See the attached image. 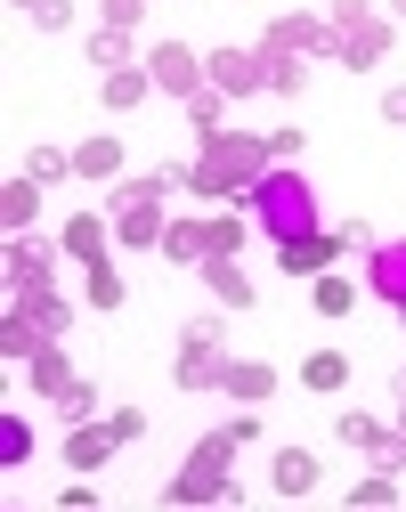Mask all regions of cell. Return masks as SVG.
I'll list each match as a JSON object with an SVG mask.
<instances>
[{
  "mask_svg": "<svg viewBox=\"0 0 406 512\" xmlns=\"http://www.w3.org/2000/svg\"><path fill=\"white\" fill-rule=\"evenodd\" d=\"M203 66H212V90H228V98L268 90V57H260V49H212Z\"/></svg>",
  "mask_w": 406,
  "mask_h": 512,
  "instance_id": "cell-7",
  "label": "cell"
},
{
  "mask_svg": "<svg viewBox=\"0 0 406 512\" xmlns=\"http://www.w3.org/2000/svg\"><path fill=\"white\" fill-rule=\"evenodd\" d=\"M163 252H171V261H203V220H171L163 228Z\"/></svg>",
  "mask_w": 406,
  "mask_h": 512,
  "instance_id": "cell-30",
  "label": "cell"
},
{
  "mask_svg": "<svg viewBox=\"0 0 406 512\" xmlns=\"http://www.w3.org/2000/svg\"><path fill=\"white\" fill-rule=\"evenodd\" d=\"M98 98H106L114 114H130V106H147V98H155V74H147V66H114V74L98 82Z\"/></svg>",
  "mask_w": 406,
  "mask_h": 512,
  "instance_id": "cell-15",
  "label": "cell"
},
{
  "mask_svg": "<svg viewBox=\"0 0 406 512\" xmlns=\"http://www.w3.org/2000/svg\"><path fill=\"white\" fill-rule=\"evenodd\" d=\"M366 293L390 301V309H406V236L374 244V261H366Z\"/></svg>",
  "mask_w": 406,
  "mask_h": 512,
  "instance_id": "cell-9",
  "label": "cell"
},
{
  "mask_svg": "<svg viewBox=\"0 0 406 512\" xmlns=\"http://www.w3.org/2000/svg\"><path fill=\"white\" fill-rule=\"evenodd\" d=\"M268 41L309 49V57H333V25H317V17H277V25H268Z\"/></svg>",
  "mask_w": 406,
  "mask_h": 512,
  "instance_id": "cell-16",
  "label": "cell"
},
{
  "mask_svg": "<svg viewBox=\"0 0 406 512\" xmlns=\"http://www.w3.org/2000/svg\"><path fill=\"white\" fill-rule=\"evenodd\" d=\"M398 431H406V382H398Z\"/></svg>",
  "mask_w": 406,
  "mask_h": 512,
  "instance_id": "cell-44",
  "label": "cell"
},
{
  "mask_svg": "<svg viewBox=\"0 0 406 512\" xmlns=\"http://www.w3.org/2000/svg\"><path fill=\"white\" fill-rule=\"evenodd\" d=\"M333 431H342V447H374V439H382V423H374V415H358V407L333 415Z\"/></svg>",
  "mask_w": 406,
  "mask_h": 512,
  "instance_id": "cell-34",
  "label": "cell"
},
{
  "mask_svg": "<svg viewBox=\"0 0 406 512\" xmlns=\"http://www.w3.org/2000/svg\"><path fill=\"white\" fill-rule=\"evenodd\" d=\"M301 155V131H293V122H285V131H268V163H293Z\"/></svg>",
  "mask_w": 406,
  "mask_h": 512,
  "instance_id": "cell-39",
  "label": "cell"
},
{
  "mask_svg": "<svg viewBox=\"0 0 406 512\" xmlns=\"http://www.w3.org/2000/svg\"><path fill=\"white\" fill-rule=\"evenodd\" d=\"M57 504H65V512H82V504H98V488H90V472H82V480H65V496H57Z\"/></svg>",
  "mask_w": 406,
  "mask_h": 512,
  "instance_id": "cell-41",
  "label": "cell"
},
{
  "mask_svg": "<svg viewBox=\"0 0 406 512\" xmlns=\"http://www.w3.org/2000/svg\"><path fill=\"white\" fill-rule=\"evenodd\" d=\"M74 171L82 179H122V139H82L74 147Z\"/></svg>",
  "mask_w": 406,
  "mask_h": 512,
  "instance_id": "cell-26",
  "label": "cell"
},
{
  "mask_svg": "<svg viewBox=\"0 0 406 512\" xmlns=\"http://www.w3.org/2000/svg\"><path fill=\"white\" fill-rule=\"evenodd\" d=\"M147 0H98V25H139Z\"/></svg>",
  "mask_w": 406,
  "mask_h": 512,
  "instance_id": "cell-38",
  "label": "cell"
},
{
  "mask_svg": "<svg viewBox=\"0 0 406 512\" xmlns=\"http://www.w3.org/2000/svg\"><path fill=\"white\" fill-rule=\"evenodd\" d=\"M65 252H74L82 269L106 261V220H98V212H74V220H65Z\"/></svg>",
  "mask_w": 406,
  "mask_h": 512,
  "instance_id": "cell-22",
  "label": "cell"
},
{
  "mask_svg": "<svg viewBox=\"0 0 406 512\" xmlns=\"http://www.w3.org/2000/svg\"><path fill=\"white\" fill-rule=\"evenodd\" d=\"M228 464H236V431L195 439V456L179 464V480H171L163 496H171V504H236V480H228Z\"/></svg>",
  "mask_w": 406,
  "mask_h": 512,
  "instance_id": "cell-3",
  "label": "cell"
},
{
  "mask_svg": "<svg viewBox=\"0 0 406 512\" xmlns=\"http://www.w3.org/2000/svg\"><path fill=\"white\" fill-rule=\"evenodd\" d=\"M244 228H252V220L212 212V220H203V261H236V252H244Z\"/></svg>",
  "mask_w": 406,
  "mask_h": 512,
  "instance_id": "cell-21",
  "label": "cell"
},
{
  "mask_svg": "<svg viewBox=\"0 0 406 512\" xmlns=\"http://www.w3.org/2000/svg\"><path fill=\"white\" fill-rule=\"evenodd\" d=\"M228 350H220V317H195L179 326V391H220Z\"/></svg>",
  "mask_w": 406,
  "mask_h": 512,
  "instance_id": "cell-5",
  "label": "cell"
},
{
  "mask_svg": "<svg viewBox=\"0 0 406 512\" xmlns=\"http://www.w3.org/2000/svg\"><path fill=\"white\" fill-rule=\"evenodd\" d=\"M33 212H41V179L25 171V179L0 187V220H9V236H25V228H33Z\"/></svg>",
  "mask_w": 406,
  "mask_h": 512,
  "instance_id": "cell-17",
  "label": "cell"
},
{
  "mask_svg": "<svg viewBox=\"0 0 406 512\" xmlns=\"http://www.w3.org/2000/svg\"><path fill=\"white\" fill-rule=\"evenodd\" d=\"M382 122H406V90H382Z\"/></svg>",
  "mask_w": 406,
  "mask_h": 512,
  "instance_id": "cell-43",
  "label": "cell"
},
{
  "mask_svg": "<svg viewBox=\"0 0 406 512\" xmlns=\"http://www.w3.org/2000/svg\"><path fill=\"white\" fill-rule=\"evenodd\" d=\"M163 228H171V220H163V196H155V204H122L114 244H122V252H147V244H163Z\"/></svg>",
  "mask_w": 406,
  "mask_h": 512,
  "instance_id": "cell-10",
  "label": "cell"
},
{
  "mask_svg": "<svg viewBox=\"0 0 406 512\" xmlns=\"http://www.w3.org/2000/svg\"><path fill=\"white\" fill-rule=\"evenodd\" d=\"M220 391H228V399H244V407H260L268 391H277V366H268V358H228Z\"/></svg>",
  "mask_w": 406,
  "mask_h": 512,
  "instance_id": "cell-11",
  "label": "cell"
},
{
  "mask_svg": "<svg viewBox=\"0 0 406 512\" xmlns=\"http://www.w3.org/2000/svg\"><path fill=\"white\" fill-rule=\"evenodd\" d=\"M41 342H57V334H41L25 309H9V317H0V358H33Z\"/></svg>",
  "mask_w": 406,
  "mask_h": 512,
  "instance_id": "cell-25",
  "label": "cell"
},
{
  "mask_svg": "<svg viewBox=\"0 0 406 512\" xmlns=\"http://www.w3.org/2000/svg\"><path fill=\"white\" fill-rule=\"evenodd\" d=\"M90 407H98V382H90V374H74V391L57 399V415H65V423H82Z\"/></svg>",
  "mask_w": 406,
  "mask_h": 512,
  "instance_id": "cell-35",
  "label": "cell"
},
{
  "mask_svg": "<svg viewBox=\"0 0 406 512\" xmlns=\"http://www.w3.org/2000/svg\"><path fill=\"white\" fill-rule=\"evenodd\" d=\"M350 504H358V512H374V504H398V472H382V464H374V472L350 488Z\"/></svg>",
  "mask_w": 406,
  "mask_h": 512,
  "instance_id": "cell-29",
  "label": "cell"
},
{
  "mask_svg": "<svg viewBox=\"0 0 406 512\" xmlns=\"http://www.w3.org/2000/svg\"><path fill=\"white\" fill-rule=\"evenodd\" d=\"M33 391H41V399H65V391H74V358H65L57 342L33 350Z\"/></svg>",
  "mask_w": 406,
  "mask_h": 512,
  "instance_id": "cell-18",
  "label": "cell"
},
{
  "mask_svg": "<svg viewBox=\"0 0 406 512\" xmlns=\"http://www.w3.org/2000/svg\"><path fill=\"white\" fill-rule=\"evenodd\" d=\"M17 309L33 317V326H41V334H65V326H74V309H65V301H57L49 285H25V293H17Z\"/></svg>",
  "mask_w": 406,
  "mask_h": 512,
  "instance_id": "cell-23",
  "label": "cell"
},
{
  "mask_svg": "<svg viewBox=\"0 0 406 512\" xmlns=\"http://www.w3.org/2000/svg\"><path fill=\"white\" fill-rule=\"evenodd\" d=\"M82 285H90V309H122V277H114L106 261H90V269H82Z\"/></svg>",
  "mask_w": 406,
  "mask_h": 512,
  "instance_id": "cell-33",
  "label": "cell"
},
{
  "mask_svg": "<svg viewBox=\"0 0 406 512\" xmlns=\"http://www.w3.org/2000/svg\"><path fill=\"white\" fill-rule=\"evenodd\" d=\"M147 74H155V90H163V98H195L203 82H212V66H203V57H195L187 41H155Z\"/></svg>",
  "mask_w": 406,
  "mask_h": 512,
  "instance_id": "cell-6",
  "label": "cell"
},
{
  "mask_svg": "<svg viewBox=\"0 0 406 512\" xmlns=\"http://www.w3.org/2000/svg\"><path fill=\"white\" fill-rule=\"evenodd\" d=\"M333 261H342V236H333V228H317V236H293V244H277V269H285V277H325Z\"/></svg>",
  "mask_w": 406,
  "mask_h": 512,
  "instance_id": "cell-8",
  "label": "cell"
},
{
  "mask_svg": "<svg viewBox=\"0 0 406 512\" xmlns=\"http://www.w3.org/2000/svg\"><path fill=\"white\" fill-rule=\"evenodd\" d=\"M333 236H342V252H374V236H366V220H342V228H333Z\"/></svg>",
  "mask_w": 406,
  "mask_h": 512,
  "instance_id": "cell-42",
  "label": "cell"
},
{
  "mask_svg": "<svg viewBox=\"0 0 406 512\" xmlns=\"http://www.w3.org/2000/svg\"><path fill=\"white\" fill-rule=\"evenodd\" d=\"M260 171H268V139H252V131H212V139L195 147V163H187V196H203V204L252 196Z\"/></svg>",
  "mask_w": 406,
  "mask_h": 512,
  "instance_id": "cell-1",
  "label": "cell"
},
{
  "mask_svg": "<svg viewBox=\"0 0 406 512\" xmlns=\"http://www.w3.org/2000/svg\"><path fill=\"white\" fill-rule=\"evenodd\" d=\"M333 57L342 66H382L390 57V25L374 17V0H333Z\"/></svg>",
  "mask_w": 406,
  "mask_h": 512,
  "instance_id": "cell-4",
  "label": "cell"
},
{
  "mask_svg": "<svg viewBox=\"0 0 406 512\" xmlns=\"http://www.w3.org/2000/svg\"><path fill=\"white\" fill-rule=\"evenodd\" d=\"M220 106H228V90H212V82H203V90L187 98V122H195V131H203V139H212V131H220Z\"/></svg>",
  "mask_w": 406,
  "mask_h": 512,
  "instance_id": "cell-31",
  "label": "cell"
},
{
  "mask_svg": "<svg viewBox=\"0 0 406 512\" xmlns=\"http://www.w3.org/2000/svg\"><path fill=\"white\" fill-rule=\"evenodd\" d=\"M90 66H98V74L130 66V25H98V33H90Z\"/></svg>",
  "mask_w": 406,
  "mask_h": 512,
  "instance_id": "cell-28",
  "label": "cell"
},
{
  "mask_svg": "<svg viewBox=\"0 0 406 512\" xmlns=\"http://www.w3.org/2000/svg\"><path fill=\"white\" fill-rule=\"evenodd\" d=\"M268 488H277V496H309V488H317V456H309V447H277Z\"/></svg>",
  "mask_w": 406,
  "mask_h": 512,
  "instance_id": "cell-14",
  "label": "cell"
},
{
  "mask_svg": "<svg viewBox=\"0 0 406 512\" xmlns=\"http://www.w3.org/2000/svg\"><path fill=\"white\" fill-rule=\"evenodd\" d=\"M252 228L268 236V244H293V236H317V187L293 171V163H268L260 179H252Z\"/></svg>",
  "mask_w": 406,
  "mask_h": 512,
  "instance_id": "cell-2",
  "label": "cell"
},
{
  "mask_svg": "<svg viewBox=\"0 0 406 512\" xmlns=\"http://www.w3.org/2000/svg\"><path fill=\"white\" fill-rule=\"evenodd\" d=\"M390 17H398V25H406V0H390Z\"/></svg>",
  "mask_w": 406,
  "mask_h": 512,
  "instance_id": "cell-45",
  "label": "cell"
},
{
  "mask_svg": "<svg viewBox=\"0 0 406 512\" xmlns=\"http://www.w3.org/2000/svg\"><path fill=\"white\" fill-rule=\"evenodd\" d=\"M301 382H309V391H325V399L350 391V358H342V350H309V358H301Z\"/></svg>",
  "mask_w": 406,
  "mask_h": 512,
  "instance_id": "cell-20",
  "label": "cell"
},
{
  "mask_svg": "<svg viewBox=\"0 0 406 512\" xmlns=\"http://www.w3.org/2000/svg\"><path fill=\"white\" fill-rule=\"evenodd\" d=\"M309 301H317V317H350V309H358V285L325 269V277H309Z\"/></svg>",
  "mask_w": 406,
  "mask_h": 512,
  "instance_id": "cell-27",
  "label": "cell"
},
{
  "mask_svg": "<svg viewBox=\"0 0 406 512\" xmlns=\"http://www.w3.org/2000/svg\"><path fill=\"white\" fill-rule=\"evenodd\" d=\"M195 277L212 285V301H220V309H252V301H260V285H252V277H244L236 261H203Z\"/></svg>",
  "mask_w": 406,
  "mask_h": 512,
  "instance_id": "cell-12",
  "label": "cell"
},
{
  "mask_svg": "<svg viewBox=\"0 0 406 512\" xmlns=\"http://www.w3.org/2000/svg\"><path fill=\"white\" fill-rule=\"evenodd\" d=\"M9 285H17V293H25V285H49V244L9 236Z\"/></svg>",
  "mask_w": 406,
  "mask_h": 512,
  "instance_id": "cell-19",
  "label": "cell"
},
{
  "mask_svg": "<svg viewBox=\"0 0 406 512\" xmlns=\"http://www.w3.org/2000/svg\"><path fill=\"white\" fill-rule=\"evenodd\" d=\"M114 423H74V439H65V464H74V472H98L106 456H114Z\"/></svg>",
  "mask_w": 406,
  "mask_h": 512,
  "instance_id": "cell-13",
  "label": "cell"
},
{
  "mask_svg": "<svg viewBox=\"0 0 406 512\" xmlns=\"http://www.w3.org/2000/svg\"><path fill=\"white\" fill-rule=\"evenodd\" d=\"M260 57H268V90L277 98H293L309 74H301V49H285V41H260Z\"/></svg>",
  "mask_w": 406,
  "mask_h": 512,
  "instance_id": "cell-24",
  "label": "cell"
},
{
  "mask_svg": "<svg viewBox=\"0 0 406 512\" xmlns=\"http://www.w3.org/2000/svg\"><path fill=\"white\" fill-rule=\"evenodd\" d=\"M25 171H33V179H57V171H74V155H57V147H33V155H25Z\"/></svg>",
  "mask_w": 406,
  "mask_h": 512,
  "instance_id": "cell-37",
  "label": "cell"
},
{
  "mask_svg": "<svg viewBox=\"0 0 406 512\" xmlns=\"http://www.w3.org/2000/svg\"><path fill=\"white\" fill-rule=\"evenodd\" d=\"M106 423H114V439H122V447H130V439H139V431H147V415H139V407H114Z\"/></svg>",
  "mask_w": 406,
  "mask_h": 512,
  "instance_id": "cell-40",
  "label": "cell"
},
{
  "mask_svg": "<svg viewBox=\"0 0 406 512\" xmlns=\"http://www.w3.org/2000/svg\"><path fill=\"white\" fill-rule=\"evenodd\" d=\"M33 25L41 33H65V25H74V0H33Z\"/></svg>",
  "mask_w": 406,
  "mask_h": 512,
  "instance_id": "cell-36",
  "label": "cell"
},
{
  "mask_svg": "<svg viewBox=\"0 0 406 512\" xmlns=\"http://www.w3.org/2000/svg\"><path fill=\"white\" fill-rule=\"evenodd\" d=\"M33 456V423L25 415H0V464H25Z\"/></svg>",
  "mask_w": 406,
  "mask_h": 512,
  "instance_id": "cell-32",
  "label": "cell"
}]
</instances>
